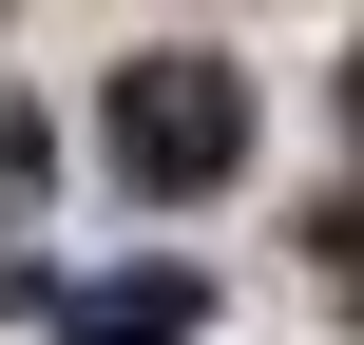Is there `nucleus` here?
Wrapping results in <instances>:
<instances>
[{"label": "nucleus", "instance_id": "4", "mask_svg": "<svg viewBox=\"0 0 364 345\" xmlns=\"http://www.w3.org/2000/svg\"><path fill=\"white\" fill-rule=\"evenodd\" d=\"M307 269H326V307H364V192H326V211H307Z\"/></svg>", "mask_w": 364, "mask_h": 345}, {"label": "nucleus", "instance_id": "5", "mask_svg": "<svg viewBox=\"0 0 364 345\" xmlns=\"http://www.w3.org/2000/svg\"><path fill=\"white\" fill-rule=\"evenodd\" d=\"M346 134H364V58H346Z\"/></svg>", "mask_w": 364, "mask_h": 345}, {"label": "nucleus", "instance_id": "3", "mask_svg": "<svg viewBox=\"0 0 364 345\" xmlns=\"http://www.w3.org/2000/svg\"><path fill=\"white\" fill-rule=\"evenodd\" d=\"M38 173H58V115H38V96H0V230L38 211Z\"/></svg>", "mask_w": 364, "mask_h": 345}, {"label": "nucleus", "instance_id": "1", "mask_svg": "<svg viewBox=\"0 0 364 345\" xmlns=\"http://www.w3.org/2000/svg\"><path fill=\"white\" fill-rule=\"evenodd\" d=\"M250 77L230 58H192V38H154V58H115L96 77V154H115V192H154V211H192V192H230L250 173Z\"/></svg>", "mask_w": 364, "mask_h": 345}, {"label": "nucleus", "instance_id": "2", "mask_svg": "<svg viewBox=\"0 0 364 345\" xmlns=\"http://www.w3.org/2000/svg\"><path fill=\"white\" fill-rule=\"evenodd\" d=\"M192 307H211L192 269H115V288H77V327H58V345H192Z\"/></svg>", "mask_w": 364, "mask_h": 345}]
</instances>
